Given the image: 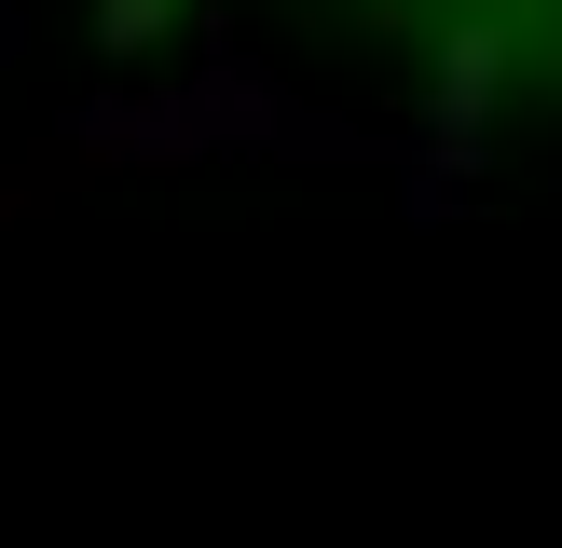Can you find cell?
I'll list each match as a JSON object with an SVG mask.
<instances>
[{
	"label": "cell",
	"instance_id": "6da1fadb",
	"mask_svg": "<svg viewBox=\"0 0 562 548\" xmlns=\"http://www.w3.org/2000/svg\"><path fill=\"white\" fill-rule=\"evenodd\" d=\"M69 151H97V164H206V124H192V96L165 82V96H97V110H69Z\"/></svg>",
	"mask_w": 562,
	"mask_h": 548
},
{
	"label": "cell",
	"instance_id": "277c9868",
	"mask_svg": "<svg viewBox=\"0 0 562 548\" xmlns=\"http://www.w3.org/2000/svg\"><path fill=\"white\" fill-rule=\"evenodd\" d=\"M14 42H27V14H14V0H0V69H14Z\"/></svg>",
	"mask_w": 562,
	"mask_h": 548
},
{
	"label": "cell",
	"instance_id": "3957f363",
	"mask_svg": "<svg viewBox=\"0 0 562 548\" xmlns=\"http://www.w3.org/2000/svg\"><path fill=\"white\" fill-rule=\"evenodd\" d=\"M97 42L110 55H151L165 42V0H97Z\"/></svg>",
	"mask_w": 562,
	"mask_h": 548
},
{
	"label": "cell",
	"instance_id": "7a4b0ae2",
	"mask_svg": "<svg viewBox=\"0 0 562 548\" xmlns=\"http://www.w3.org/2000/svg\"><path fill=\"white\" fill-rule=\"evenodd\" d=\"M494 82H508V42H494V27H453V42H439V137H426V164H481Z\"/></svg>",
	"mask_w": 562,
	"mask_h": 548
}]
</instances>
